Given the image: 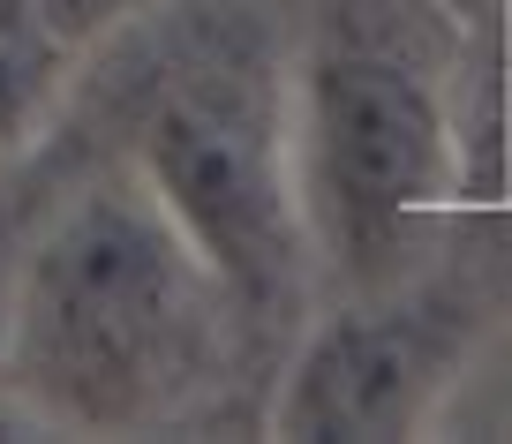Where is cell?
I'll use <instances>...</instances> for the list:
<instances>
[{
  "label": "cell",
  "mask_w": 512,
  "mask_h": 444,
  "mask_svg": "<svg viewBox=\"0 0 512 444\" xmlns=\"http://www.w3.org/2000/svg\"><path fill=\"white\" fill-rule=\"evenodd\" d=\"M83 53L46 23L38 0H0V174L46 143Z\"/></svg>",
  "instance_id": "5b68a950"
},
{
  "label": "cell",
  "mask_w": 512,
  "mask_h": 444,
  "mask_svg": "<svg viewBox=\"0 0 512 444\" xmlns=\"http://www.w3.org/2000/svg\"><path fill=\"white\" fill-rule=\"evenodd\" d=\"M294 181L309 249L347 286H400L422 226L452 196V121L384 46L332 38L294 91Z\"/></svg>",
  "instance_id": "3957f363"
},
{
  "label": "cell",
  "mask_w": 512,
  "mask_h": 444,
  "mask_svg": "<svg viewBox=\"0 0 512 444\" xmlns=\"http://www.w3.org/2000/svg\"><path fill=\"white\" fill-rule=\"evenodd\" d=\"M68 181L53 174V159H23L0 174V384H8V332H16V294H23V256H31L38 219L53 211Z\"/></svg>",
  "instance_id": "8992f818"
},
{
  "label": "cell",
  "mask_w": 512,
  "mask_h": 444,
  "mask_svg": "<svg viewBox=\"0 0 512 444\" xmlns=\"http://www.w3.org/2000/svg\"><path fill=\"white\" fill-rule=\"evenodd\" d=\"M128 174L189 234V249L226 286L234 317L294 309L317 249H309L302 181H294V113L264 53L196 46L144 98Z\"/></svg>",
  "instance_id": "7a4b0ae2"
},
{
  "label": "cell",
  "mask_w": 512,
  "mask_h": 444,
  "mask_svg": "<svg viewBox=\"0 0 512 444\" xmlns=\"http://www.w3.org/2000/svg\"><path fill=\"white\" fill-rule=\"evenodd\" d=\"M38 8H46V23H53L76 53H91V46H106L121 23L144 16L151 0H38Z\"/></svg>",
  "instance_id": "52a82bcc"
},
{
  "label": "cell",
  "mask_w": 512,
  "mask_h": 444,
  "mask_svg": "<svg viewBox=\"0 0 512 444\" xmlns=\"http://www.w3.org/2000/svg\"><path fill=\"white\" fill-rule=\"evenodd\" d=\"M475 309L460 294L377 286V302L324 317L294 347L264 429L287 444H400L460 377Z\"/></svg>",
  "instance_id": "277c9868"
},
{
  "label": "cell",
  "mask_w": 512,
  "mask_h": 444,
  "mask_svg": "<svg viewBox=\"0 0 512 444\" xmlns=\"http://www.w3.org/2000/svg\"><path fill=\"white\" fill-rule=\"evenodd\" d=\"M234 302L136 174L68 181L23 256L8 392L46 429H166L226 362Z\"/></svg>",
  "instance_id": "6da1fadb"
},
{
  "label": "cell",
  "mask_w": 512,
  "mask_h": 444,
  "mask_svg": "<svg viewBox=\"0 0 512 444\" xmlns=\"http://www.w3.org/2000/svg\"><path fill=\"white\" fill-rule=\"evenodd\" d=\"M0 437H53V429L38 422V407H31V399H16L8 384H0Z\"/></svg>",
  "instance_id": "ba28073f"
}]
</instances>
